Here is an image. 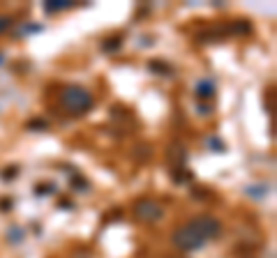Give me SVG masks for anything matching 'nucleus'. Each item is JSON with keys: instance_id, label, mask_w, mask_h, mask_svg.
<instances>
[{"instance_id": "1", "label": "nucleus", "mask_w": 277, "mask_h": 258, "mask_svg": "<svg viewBox=\"0 0 277 258\" xmlns=\"http://www.w3.org/2000/svg\"><path fill=\"white\" fill-rule=\"evenodd\" d=\"M222 233V224L217 222L210 215H199L194 217L192 222H187L185 226H180L174 233V245L182 252H196L206 245V240L210 238H220Z\"/></svg>"}, {"instance_id": "2", "label": "nucleus", "mask_w": 277, "mask_h": 258, "mask_svg": "<svg viewBox=\"0 0 277 258\" xmlns=\"http://www.w3.org/2000/svg\"><path fill=\"white\" fill-rule=\"evenodd\" d=\"M60 99H62V106L74 115L88 113L92 108V104H95L92 102V95L86 88H81V85H67L65 90H62Z\"/></svg>"}, {"instance_id": "3", "label": "nucleus", "mask_w": 277, "mask_h": 258, "mask_svg": "<svg viewBox=\"0 0 277 258\" xmlns=\"http://www.w3.org/2000/svg\"><path fill=\"white\" fill-rule=\"evenodd\" d=\"M134 215H136V219H141V222H157V219H162L164 217V208L157 203V201L144 198V201H138L136 203Z\"/></svg>"}, {"instance_id": "4", "label": "nucleus", "mask_w": 277, "mask_h": 258, "mask_svg": "<svg viewBox=\"0 0 277 258\" xmlns=\"http://www.w3.org/2000/svg\"><path fill=\"white\" fill-rule=\"evenodd\" d=\"M194 92H196L199 99H210V97L215 95V83H212L210 78H201V81H196V85H194Z\"/></svg>"}, {"instance_id": "5", "label": "nucleus", "mask_w": 277, "mask_h": 258, "mask_svg": "<svg viewBox=\"0 0 277 258\" xmlns=\"http://www.w3.org/2000/svg\"><path fill=\"white\" fill-rule=\"evenodd\" d=\"M166 157H169V162H171V164H176V168H180L182 164H185V159H187L185 150H182L180 145H171L169 152H166Z\"/></svg>"}, {"instance_id": "6", "label": "nucleus", "mask_w": 277, "mask_h": 258, "mask_svg": "<svg viewBox=\"0 0 277 258\" xmlns=\"http://www.w3.org/2000/svg\"><path fill=\"white\" fill-rule=\"evenodd\" d=\"M74 2H70V0H48V2H44V12L46 14H56V12H62V9H70Z\"/></svg>"}, {"instance_id": "7", "label": "nucleus", "mask_w": 277, "mask_h": 258, "mask_svg": "<svg viewBox=\"0 0 277 258\" xmlns=\"http://www.w3.org/2000/svg\"><path fill=\"white\" fill-rule=\"evenodd\" d=\"M122 46V37H108V42L102 44L104 51H116V48Z\"/></svg>"}, {"instance_id": "8", "label": "nucleus", "mask_w": 277, "mask_h": 258, "mask_svg": "<svg viewBox=\"0 0 277 258\" xmlns=\"http://www.w3.org/2000/svg\"><path fill=\"white\" fill-rule=\"evenodd\" d=\"M150 69L152 72H162V74H166V76L171 74V67L164 65V62H150Z\"/></svg>"}, {"instance_id": "9", "label": "nucleus", "mask_w": 277, "mask_h": 258, "mask_svg": "<svg viewBox=\"0 0 277 258\" xmlns=\"http://www.w3.org/2000/svg\"><path fill=\"white\" fill-rule=\"evenodd\" d=\"M10 25H12V18H10V16H0V32L7 30Z\"/></svg>"}]
</instances>
